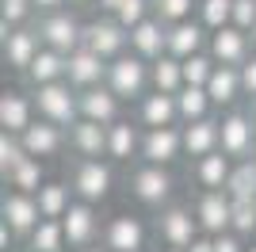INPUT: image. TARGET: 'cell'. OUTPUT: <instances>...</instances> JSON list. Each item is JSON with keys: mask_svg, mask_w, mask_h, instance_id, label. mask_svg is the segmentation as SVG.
Wrapping results in <instances>:
<instances>
[{"mask_svg": "<svg viewBox=\"0 0 256 252\" xmlns=\"http://www.w3.org/2000/svg\"><path fill=\"white\" fill-rule=\"evenodd\" d=\"M107 252H111V248H107Z\"/></svg>", "mask_w": 256, "mask_h": 252, "instance_id": "cell-56", "label": "cell"}, {"mask_svg": "<svg viewBox=\"0 0 256 252\" xmlns=\"http://www.w3.org/2000/svg\"><path fill=\"white\" fill-rule=\"evenodd\" d=\"M38 34H42L46 46H54V50H62V54H73L76 46H84V23H76L62 8L38 16Z\"/></svg>", "mask_w": 256, "mask_h": 252, "instance_id": "cell-4", "label": "cell"}, {"mask_svg": "<svg viewBox=\"0 0 256 252\" xmlns=\"http://www.w3.org/2000/svg\"><path fill=\"white\" fill-rule=\"evenodd\" d=\"M252 146H256L252 111H230V115L222 118V149L234 160H245V157H252Z\"/></svg>", "mask_w": 256, "mask_h": 252, "instance_id": "cell-10", "label": "cell"}, {"mask_svg": "<svg viewBox=\"0 0 256 252\" xmlns=\"http://www.w3.org/2000/svg\"><path fill=\"white\" fill-rule=\"evenodd\" d=\"M252 38H256V27H252Z\"/></svg>", "mask_w": 256, "mask_h": 252, "instance_id": "cell-55", "label": "cell"}, {"mask_svg": "<svg viewBox=\"0 0 256 252\" xmlns=\"http://www.w3.org/2000/svg\"><path fill=\"white\" fill-rule=\"evenodd\" d=\"M69 195H76L73 191V184L65 188V184H42L38 188V210H42V218H65V210L73 206V199Z\"/></svg>", "mask_w": 256, "mask_h": 252, "instance_id": "cell-32", "label": "cell"}, {"mask_svg": "<svg viewBox=\"0 0 256 252\" xmlns=\"http://www.w3.org/2000/svg\"><path fill=\"white\" fill-rule=\"evenodd\" d=\"M195 218L203 233H226L234 226V195L226 188H203L195 199Z\"/></svg>", "mask_w": 256, "mask_h": 252, "instance_id": "cell-5", "label": "cell"}, {"mask_svg": "<svg viewBox=\"0 0 256 252\" xmlns=\"http://www.w3.org/2000/svg\"><path fill=\"white\" fill-rule=\"evenodd\" d=\"M130 191L134 199L146 202V206H168L172 199V176H168V164H150L142 160L134 172H130Z\"/></svg>", "mask_w": 256, "mask_h": 252, "instance_id": "cell-3", "label": "cell"}, {"mask_svg": "<svg viewBox=\"0 0 256 252\" xmlns=\"http://www.w3.org/2000/svg\"><path fill=\"white\" fill-rule=\"evenodd\" d=\"M104 248L111 252H142L146 248V226L130 214H118V218L107 222L104 230Z\"/></svg>", "mask_w": 256, "mask_h": 252, "instance_id": "cell-20", "label": "cell"}, {"mask_svg": "<svg viewBox=\"0 0 256 252\" xmlns=\"http://www.w3.org/2000/svg\"><path fill=\"white\" fill-rule=\"evenodd\" d=\"M65 241H69V248H88V244H96L100 237V218H96V210H92V202H73V206L65 210Z\"/></svg>", "mask_w": 256, "mask_h": 252, "instance_id": "cell-15", "label": "cell"}, {"mask_svg": "<svg viewBox=\"0 0 256 252\" xmlns=\"http://www.w3.org/2000/svg\"><path fill=\"white\" fill-rule=\"evenodd\" d=\"M252 202H256V199H252Z\"/></svg>", "mask_w": 256, "mask_h": 252, "instance_id": "cell-57", "label": "cell"}, {"mask_svg": "<svg viewBox=\"0 0 256 252\" xmlns=\"http://www.w3.org/2000/svg\"><path fill=\"white\" fill-rule=\"evenodd\" d=\"M84 46L96 50L100 58H107V62H115L118 54L130 50V31L115 20V16H107V20L84 23Z\"/></svg>", "mask_w": 256, "mask_h": 252, "instance_id": "cell-7", "label": "cell"}, {"mask_svg": "<svg viewBox=\"0 0 256 252\" xmlns=\"http://www.w3.org/2000/svg\"><path fill=\"white\" fill-rule=\"evenodd\" d=\"M234 27L252 34L256 27V0H234Z\"/></svg>", "mask_w": 256, "mask_h": 252, "instance_id": "cell-42", "label": "cell"}, {"mask_svg": "<svg viewBox=\"0 0 256 252\" xmlns=\"http://www.w3.org/2000/svg\"><path fill=\"white\" fill-rule=\"evenodd\" d=\"M192 4L195 0H153V16L164 23H180V20H192Z\"/></svg>", "mask_w": 256, "mask_h": 252, "instance_id": "cell-41", "label": "cell"}, {"mask_svg": "<svg viewBox=\"0 0 256 252\" xmlns=\"http://www.w3.org/2000/svg\"><path fill=\"white\" fill-rule=\"evenodd\" d=\"M234 172V157L226 149H214L206 157H195V184L199 188H226Z\"/></svg>", "mask_w": 256, "mask_h": 252, "instance_id": "cell-27", "label": "cell"}, {"mask_svg": "<svg viewBox=\"0 0 256 252\" xmlns=\"http://www.w3.org/2000/svg\"><path fill=\"white\" fill-rule=\"evenodd\" d=\"M34 122V100H27L23 92H4L0 96V130L23 134Z\"/></svg>", "mask_w": 256, "mask_h": 252, "instance_id": "cell-26", "label": "cell"}, {"mask_svg": "<svg viewBox=\"0 0 256 252\" xmlns=\"http://www.w3.org/2000/svg\"><path fill=\"white\" fill-rule=\"evenodd\" d=\"M252 34L241 31V27H234V23H226V27H218V31L210 34V54L218 65H245L248 58H252Z\"/></svg>", "mask_w": 256, "mask_h": 252, "instance_id": "cell-12", "label": "cell"}, {"mask_svg": "<svg viewBox=\"0 0 256 252\" xmlns=\"http://www.w3.org/2000/svg\"><path fill=\"white\" fill-rule=\"evenodd\" d=\"M214 149H222V118H195L184 122V153L188 157H206Z\"/></svg>", "mask_w": 256, "mask_h": 252, "instance_id": "cell-18", "label": "cell"}, {"mask_svg": "<svg viewBox=\"0 0 256 252\" xmlns=\"http://www.w3.org/2000/svg\"><path fill=\"white\" fill-rule=\"evenodd\" d=\"M69 4H76V8H84V4H92V0H69Z\"/></svg>", "mask_w": 256, "mask_h": 252, "instance_id": "cell-48", "label": "cell"}, {"mask_svg": "<svg viewBox=\"0 0 256 252\" xmlns=\"http://www.w3.org/2000/svg\"><path fill=\"white\" fill-rule=\"evenodd\" d=\"M184 252H214V237H210V233H199V237H195Z\"/></svg>", "mask_w": 256, "mask_h": 252, "instance_id": "cell-45", "label": "cell"}, {"mask_svg": "<svg viewBox=\"0 0 256 252\" xmlns=\"http://www.w3.org/2000/svg\"><path fill=\"white\" fill-rule=\"evenodd\" d=\"M252 157H256V146H252Z\"/></svg>", "mask_w": 256, "mask_h": 252, "instance_id": "cell-53", "label": "cell"}, {"mask_svg": "<svg viewBox=\"0 0 256 252\" xmlns=\"http://www.w3.org/2000/svg\"><path fill=\"white\" fill-rule=\"evenodd\" d=\"M69 149L76 157H107V122L76 118L69 126Z\"/></svg>", "mask_w": 256, "mask_h": 252, "instance_id": "cell-22", "label": "cell"}, {"mask_svg": "<svg viewBox=\"0 0 256 252\" xmlns=\"http://www.w3.org/2000/svg\"><path fill=\"white\" fill-rule=\"evenodd\" d=\"M214 54H192V58H184V84H206L214 76Z\"/></svg>", "mask_w": 256, "mask_h": 252, "instance_id": "cell-37", "label": "cell"}, {"mask_svg": "<svg viewBox=\"0 0 256 252\" xmlns=\"http://www.w3.org/2000/svg\"><path fill=\"white\" fill-rule=\"evenodd\" d=\"M234 233L241 237H256V202L252 199H234Z\"/></svg>", "mask_w": 256, "mask_h": 252, "instance_id": "cell-39", "label": "cell"}, {"mask_svg": "<svg viewBox=\"0 0 256 252\" xmlns=\"http://www.w3.org/2000/svg\"><path fill=\"white\" fill-rule=\"evenodd\" d=\"M164 252H184V248H172V244H168V248H164Z\"/></svg>", "mask_w": 256, "mask_h": 252, "instance_id": "cell-51", "label": "cell"}, {"mask_svg": "<svg viewBox=\"0 0 256 252\" xmlns=\"http://www.w3.org/2000/svg\"><path fill=\"white\" fill-rule=\"evenodd\" d=\"M150 76H153V88L176 96L184 88V62L172 58V54H160L157 62H150Z\"/></svg>", "mask_w": 256, "mask_h": 252, "instance_id": "cell-30", "label": "cell"}, {"mask_svg": "<svg viewBox=\"0 0 256 252\" xmlns=\"http://www.w3.org/2000/svg\"><path fill=\"white\" fill-rule=\"evenodd\" d=\"M226 191H230L234 199H256V157L234 160V172H230Z\"/></svg>", "mask_w": 256, "mask_h": 252, "instance_id": "cell-33", "label": "cell"}, {"mask_svg": "<svg viewBox=\"0 0 256 252\" xmlns=\"http://www.w3.org/2000/svg\"><path fill=\"white\" fill-rule=\"evenodd\" d=\"M134 153H142V134H138V126L126 122V118H115V122L107 126V157L130 160Z\"/></svg>", "mask_w": 256, "mask_h": 252, "instance_id": "cell-28", "label": "cell"}, {"mask_svg": "<svg viewBox=\"0 0 256 252\" xmlns=\"http://www.w3.org/2000/svg\"><path fill=\"white\" fill-rule=\"evenodd\" d=\"M46 42L42 34H38V27H31V23H23V27H12L8 34H0V50H4V62L12 65V69H27V65L34 62V54L42 50Z\"/></svg>", "mask_w": 256, "mask_h": 252, "instance_id": "cell-13", "label": "cell"}, {"mask_svg": "<svg viewBox=\"0 0 256 252\" xmlns=\"http://www.w3.org/2000/svg\"><path fill=\"white\" fill-rule=\"evenodd\" d=\"M96 4H100L104 12H118V4H122V0H96Z\"/></svg>", "mask_w": 256, "mask_h": 252, "instance_id": "cell-47", "label": "cell"}, {"mask_svg": "<svg viewBox=\"0 0 256 252\" xmlns=\"http://www.w3.org/2000/svg\"><path fill=\"white\" fill-rule=\"evenodd\" d=\"M27 157H31V153H27V146H23V138L12 134V130H0V176L16 172Z\"/></svg>", "mask_w": 256, "mask_h": 252, "instance_id": "cell-35", "label": "cell"}, {"mask_svg": "<svg viewBox=\"0 0 256 252\" xmlns=\"http://www.w3.org/2000/svg\"><path fill=\"white\" fill-rule=\"evenodd\" d=\"M8 252H20V248H8Z\"/></svg>", "mask_w": 256, "mask_h": 252, "instance_id": "cell-54", "label": "cell"}, {"mask_svg": "<svg viewBox=\"0 0 256 252\" xmlns=\"http://www.w3.org/2000/svg\"><path fill=\"white\" fill-rule=\"evenodd\" d=\"M241 84H245V96L252 100V96H256V54L241 65Z\"/></svg>", "mask_w": 256, "mask_h": 252, "instance_id": "cell-44", "label": "cell"}, {"mask_svg": "<svg viewBox=\"0 0 256 252\" xmlns=\"http://www.w3.org/2000/svg\"><path fill=\"white\" fill-rule=\"evenodd\" d=\"M214 237V252H245V244H241V233L226 230V233H210Z\"/></svg>", "mask_w": 256, "mask_h": 252, "instance_id": "cell-43", "label": "cell"}, {"mask_svg": "<svg viewBox=\"0 0 256 252\" xmlns=\"http://www.w3.org/2000/svg\"><path fill=\"white\" fill-rule=\"evenodd\" d=\"M62 4H69V0H34V8H38V12H58Z\"/></svg>", "mask_w": 256, "mask_h": 252, "instance_id": "cell-46", "label": "cell"}, {"mask_svg": "<svg viewBox=\"0 0 256 252\" xmlns=\"http://www.w3.org/2000/svg\"><path fill=\"white\" fill-rule=\"evenodd\" d=\"M118 92L111 84H92V88H80V118H96V122H115L118 118Z\"/></svg>", "mask_w": 256, "mask_h": 252, "instance_id": "cell-19", "label": "cell"}, {"mask_svg": "<svg viewBox=\"0 0 256 252\" xmlns=\"http://www.w3.org/2000/svg\"><path fill=\"white\" fill-rule=\"evenodd\" d=\"M73 191L84 202H104L111 191V168L100 157H76L73 164Z\"/></svg>", "mask_w": 256, "mask_h": 252, "instance_id": "cell-8", "label": "cell"}, {"mask_svg": "<svg viewBox=\"0 0 256 252\" xmlns=\"http://www.w3.org/2000/svg\"><path fill=\"white\" fill-rule=\"evenodd\" d=\"M138 122L150 130V126H176L180 122V104H176V96L172 92H160L153 88L150 96H142L138 100Z\"/></svg>", "mask_w": 256, "mask_h": 252, "instance_id": "cell-21", "label": "cell"}, {"mask_svg": "<svg viewBox=\"0 0 256 252\" xmlns=\"http://www.w3.org/2000/svg\"><path fill=\"white\" fill-rule=\"evenodd\" d=\"M130 50L142 54L146 62H157L160 54H168V23L150 16V20H142L134 31H130Z\"/></svg>", "mask_w": 256, "mask_h": 252, "instance_id": "cell-17", "label": "cell"}, {"mask_svg": "<svg viewBox=\"0 0 256 252\" xmlns=\"http://www.w3.org/2000/svg\"><path fill=\"white\" fill-rule=\"evenodd\" d=\"M176 104H180V122H195V118H206L210 115V92H206V84H184L180 92H176Z\"/></svg>", "mask_w": 256, "mask_h": 252, "instance_id": "cell-29", "label": "cell"}, {"mask_svg": "<svg viewBox=\"0 0 256 252\" xmlns=\"http://www.w3.org/2000/svg\"><path fill=\"white\" fill-rule=\"evenodd\" d=\"M111 16H115L126 31H134L142 20H150V16H153V0H122L118 12H111Z\"/></svg>", "mask_w": 256, "mask_h": 252, "instance_id": "cell-38", "label": "cell"}, {"mask_svg": "<svg viewBox=\"0 0 256 252\" xmlns=\"http://www.w3.org/2000/svg\"><path fill=\"white\" fill-rule=\"evenodd\" d=\"M27 241H31V252H65V244H69L62 218H42Z\"/></svg>", "mask_w": 256, "mask_h": 252, "instance_id": "cell-31", "label": "cell"}, {"mask_svg": "<svg viewBox=\"0 0 256 252\" xmlns=\"http://www.w3.org/2000/svg\"><path fill=\"white\" fill-rule=\"evenodd\" d=\"M34 0H0V20L12 23V27H23V23H31L34 16Z\"/></svg>", "mask_w": 256, "mask_h": 252, "instance_id": "cell-40", "label": "cell"}, {"mask_svg": "<svg viewBox=\"0 0 256 252\" xmlns=\"http://www.w3.org/2000/svg\"><path fill=\"white\" fill-rule=\"evenodd\" d=\"M76 252H107V248H92V244H88V248H76Z\"/></svg>", "mask_w": 256, "mask_h": 252, "instance_id": "cell-49", "label": "cell"}, {"mask_svg": "<svg viewBox=\"0 0 256 252\" xmlns=\"http://www.w3.org/2000/svg\"><path fill=\"white\" fill-rule=\"evenodd\" d=\"M157 233H160V241L172 244V248H188V244L203 233V226H199V218H195L188 206H160Z\"/></svg>", "mask_w": 256, "mask_h": 252, "instance_id": "cell-9", "label": "cell"}, {"mask_svg": "<svg viewBox=\"0 0 256 252\" xmlns=\"http://www.w3.org/2000/svg\"><path fill=\"white\" fill-rule=\"evenodd\" d=\"M184 153V130L176 126H150L146 134H142V160H150V164H172V160H180Z\"/></svg>", "mask_w": 256, "mask_h": 252, "instance_id": "cell-11", "label": "cell"}, {"mask_svg": "<svg viewBox=\"0 0 256 252\" xmlns=\"http://www.w3.org/2000/svg\"><path fill=\"white\" fill-rule=\"evenodd\" d=\"M206 92H210L214 107H234L237 96H245L241 65H214V76L206 80Z\"/></svg>", "mask_w": 256, "mask_h": 252, "instance_id": "cell-25", "label": "cell"}, {"mask_svg": "<svg viewBox=\"0 0 256 252\" xmlns=\"http://www.w3.org/2000/svg\"><path fill=\"white\" fill-rule=\"evenodd\" d=\"M65 80L73 84L76 92L80 88H92V84H104L107 80V58H100L96 50H88V46H76L69 54V73Z\"/></svg>", "mask_w": 256, "mask_h": 252, "instance_id": "cell-16", "label": "cell"}, {"mask_svg": "<svg viewBox=\"0 0 256 252\" xmlns=\"http://www.w3.org/2000/svg\"><path fill=\"white\" fill-rule=\"evenodd\" d=\"M203 42H206V23L199 20H180V23H168V54L172 58H192V54L203 50Z\"/></svg>", "mask_w": 256, "mask_h": 252, "instance_id": "cell-24", "label": "cell"}, {"mask_svg": "<svg viewBox=\"0 0 256 252\" xmlns=\"http://www.w3.org/2000/svg\"><path fill=\"white\" fill-rule=\"evenodd\" d=\"M65 73H69V54L54 50V46H42V50L34 54V62L23 69V76H27V84H31V88H42V84L65 80Z\"/></svg>", "mask_w": 256, "mask_h": 252, "instance_id": "cell-23", "label": "cell"}, {"mask_svg": "<svg viewBox=\"0 0 256 252\" xmlns=\"http://www.w3.org/2000/svg\"><path fill=\"white\" fill-rule=\"evenodd\" d=\"M20 138H23V146H27L31 157H54V153H62V146H69V130L50 122V118H42V115L34 118Z\"/></svg>", "mask_w": 256, "mask_h": 252, "instance_id": "cell-14", "label": "cell"}, {"mask_svg": "<svg viewBox=\"0 0 256 252\" xmlns=\"http://www.w3.org/2000/svg\"><path fill=\"white\" fill-rule=\"evenodd\" d=\"M0 222H8V230L16 237H31L34 226L42 222V210H38V199L27 195V191H4V199H0Z\"/></svg>", "mask_w": 256, "mask_h": 252, "instance_id": "cell-6", "label": "cell"}, {"mask_svg": "<svg viewBox=\"0 0 256 252\" xmlns=\"http://www.w3.org/2000/svg\"><path fill=\"white\" fill-rule=\"evenodd\" d=\"M107 84L118 92V100H142L146 84H153L150 76V62L142 54H118L115 62H107Z\"/></svg>", "mask_w": 256, "mask_h": 252, "instance_id": "cell-2", "label": "cell"}, {"mask_svg": "<svg viewBox=\"0 0 256 252\" xmlns=\"http://www.w3.org/2000/svg\"><path fill=\"white\" fill-rule=\"evenodd\" d=\"M199 20L206 23V31L234 23V0H199Z\"/></svg>", "mask_w": 256, "mask_h": 252, "instance_id": "cell-36", "label": "cell"}, {"mask_svg": "<svg viewBox=\"0 0 256 252\" xmlns=\"http://www.w3.org/2000/svg\"><path fill=\"white\" fill-rule=\"evenodd\" d=\"M248 111H252V118H256V96H252V107H248Z\"/></svg>", "mask_w": 256, "mask_h": 252, "instance_id": "cell-50", "label": "cell"}, {"mask_svg": "<svg viewBox=\"0 0 256 252\" xmlns=\"http://www.w3.org/2000/svg\"><path fill=\"white\" fill-rule=\"evenodd\" d=\"M4 184L16 188V191H27V195H38V188L46 184V180H42V160H38V157H27L16 172L4 176Z\"/></svg>", "mask_w": 256, "mask_h": 252, "instance_id": "cell-34", "label": "cell"}, {"mask_svg": "<svg viewBox=\"0 0 256 252\" xmlns=\"http://www.w3.org/2000/svg\"><path fill=\"white\" fill-rule=\"evenodd\" d=\"M31 100H34L38 115L65 126V130L80 118V92L69 80H54V84H42V88H31Z\"/></svg>", "mask_w": 256, "mask_h": 252, "instance_id": "cell-1", "label": "cell"}, {"mask_svg": "<svg viewBox=\"0 0 256 252\" xmlns=\"http://www.w3.org/2000/svg\"><path fill=\"white\" fill-rule=\"evenodd\" d=\"M245 252H256V244H252V248H245Z\"/></svg>", "mask_w": 256, "mask_h": 252, "instance_id": "cell-52", "label": "cell"}]
</instances>
